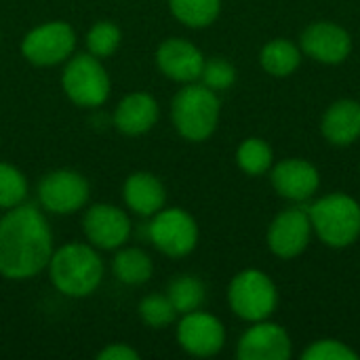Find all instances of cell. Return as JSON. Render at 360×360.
<instances>
[{
    "label": "cell",
    "mask_w": 360,
    "mask_h": 360,
    "mask_svg": "<svg viewBox=\"0 0 360 360\" xmlns=\"http://www.w3.org/2000/svg\"><path fill=\"white\" fill-rule=\"evenodd\" d=\"M171 116L177 133L188 141H205L219 122V99L205 84L188 82L173 99Z\"/></svg>",
    "instance_id": "obj_3"
},
{
    "label": "cell",
    "mask_w": 360,
    "mask_h": 360,
    "mask_svg": "<svg viewBox=\"0 0 360 360\" xmlns=\"http://www.w3.org/2000/svg\"><path fill=\"white\" fill-rule=\"evenodd\" d=\"M27 196V179L25 175L8 165V162H0V209H13L21 202H25Z\"/></svg>",
    "instance_id": "obj_25"
},
{
    "label": "cell",
    "mask_w": 360,
    "mask_h": 360,
    "mask_svg": "<svg viewBox=\"0 0 360 360\" xmlns=\"http://www.w3.org/2000/svg\"><path fill=\"white\" fill-rule=\"evenodd\" d=\"M46 270L53 287L68 297L95 293L103 278V262L97 249L84 243H68L53 251Z\"/></svg>",
    "instance_id": "obj_2"
},
{
    "label": "cell",
    "mask_w": 360,
    "mask_h": 360,
    "mask_svg": "<svg viewBox=\"0 0 360 360\" xmlns=\"http://www.w3.org/2000/svg\"><path fill=\"white\" fill-rule=\"evenodd\" d=\"M259 59H262V65H264V70L268 74L285 78V76L293 74L300 68L302 53H300V49L291 40L278 38V40H270L262 49Z\"/></svg>",
    "instance_id": "obj_21"
},
{
    "label": "cell",
    "mask_w": 360,
    "mask_h": 360,
    "mask_svg": "<svg viewBox=\"0 0 360 360\" xmlns=\"http://www.w3.org/2000/svg\"><path fill=\"white\" fill-rule=\"evenodd\" d=\"M99 360H137L139 359V352L127 344H110L108 348H103L99 354Z\"/></svg>",
    "instance_id": "obj_30"
},
{
    "label": "cell",
    "mask_w": 360,
    "mask_h": 360,
    "mask_svg": "<svg viewBox=\"0 0 360 360\" xmlns=\"http://www.w3.org/2000/svg\"><path fill=\"white\" fill-rule=\"evenodd\" d=\"M89 181L84 175L72 169H59L46 173L38 184L40 207L53 215H72L80 211L89 200Z\"/></svg>",
    "instance_id": "obj_9"
},
{
    "label": "cell",
    "mask_w": 360,
    "mask_h": 360,
    "mask_svg": "<svg viewBox=\"0 0 360 360\" xmlns=\"http://www.w3.org/2000/svg\"><path fill=\"white\" fill-rule=\"evenodd\" d=\"M200 80L205 86H209L211 91H226L234 84L236 80V70L230 61L226 59H205L202 72H200Z\"/></svg>",
    "instance_id": "obj_28"
},
{
    "label": "cell",
    "mask_w": 360,
    "mask_h": 360,
    "mask_svg": "<svg viewBox=\"0 0 360 360\" xmlns=\"http://www.w3.org/2000/svg\"><path fill=\"white\" fill-rule=\"evenodd\" d=\"M321 177L312 162L302 158H287L272 169L274 190L289 200L304 202L319 190Z\"/></svg>",
    "instance_id": "obj_16"
},
{
    "label": "cell",
    "mask_w": 360,
    "mask_h": 360,
    "mask_svg": "<svg viewBox=\"0 0 360 360\" xmlns=\"http://www.w3.org/2000/svg\"><path fill=\"white\" fill-rule=\"evenodd\" d=\"M148 236L160 253L169 257H186L196 249L198 226L188 211L162 207L156 215H152Z\"/></svg>",
    "instance_id": "obj_8"
},
{
    "label": "cell",
    "mask_w": 360,
    "mask_h": 360,
    "mask_svg": "<svg viewBox=\"0 0 360 360\" xmlns=\"http://www.w3.org/2000/svg\"><path fill=\"white\" fill-rule=\"evenodd\" d=\"M304 360H356L359 354L338 340H321L308 346L302 354Z\"/></svg>",
    "instance_id": "obj_29"
},
{
    "label": "cell",
    "mask_w": 360,
    "mask_h": 360,
    "mask_svg": "<svg viewBox=\"0 0 360 360\" xmlns=\"http://www.w3.org/2000/svg\"><path fill=\"white\" fill-rule=\"evenodd\" d=\"M139 316H141V321L148 327H152V329H165V327H169L175 321L177 310L173 308V304H171V300L167 295L154 293V295H148V297L141 300V304H139Z\"/></svg>",
    "instance_id": "obj_27"
},
{
    "label": "cell",
    "mask_w": 360,
    "mask_h": 360,
    "mask_svg": "<svg viewBox=\"0 0 360 360\" xmlns=\"http://www.w3.org/2000/svg\"><path fill=\"white\" fill-rule=\"evenodd\" d=\"M323 135L335 146H350L360 137V103L352 99L335 101L323 116Z\"/></svg>",
    "instance_id": "obj_19"
},
{
    "label": "cell",
    "mask_w": 360,
    "mask_h": 360,
    "mask_svg": "<svg viewBox=\"0 0 360 360\" xmlns=\"http://www.w3.org/2000/svg\"><path fill=\"white\" fill-rule=\"evenodd\" d=\"M312 221L304 207H293L274 217L268 230V245L274 255L283 259L297 257L310 243Z\"/></svg>",
    "instance_id": "obj_12"
},
{
    "label": "cell",
    "mask_w": 360,
    "mask_h": 360,
    "mask_svg": "<svg viewBox=\"0 0 360 360\" xmlns=\"http://www.w3.org/2000/svg\"><path fill=\"white\" fill-rule=\"evenodd\" d=\"M82 230L86 240L95 249L112 251L124 247L131 236V219L116 205L99 202L86 209L82 217Z\"/></svg>",
    "instance_id": "obj_10"
},
{
    "label": "cell",
    "mask_w": 360,
    "mask_h": 360,
    "mask_svg": "<svg viewBox=\"0 0 360 360\" xmlns=\"http://www.w3.org/2000/svg\"><path fill=\"white\" fill-rule=\"evenodd\" d=\"M272 148L259 139V137H249L245 139L238 150H236V162L238 167L249 173V175H262L272 167Z\"/></svg>",
    "instance_id": "obj_24"
},
{
    "label": "cell",
    "mask_w": 360,
    "mask_h": 360,
    "mask_svg": "<svg viewBox=\"0 0 360 360\" xmlns=\"http://www.w3.org/2000/svg\"><path fill=\"white\" fill-rule=\"evenodd\" d=\"M61 86L65 95L80 108L103 105L112 89L101 59L91 53H80L68 59L61 74Z\"/></svg>",
    "instance_id": "obj_5"
},
{
    "label": "cell",
    "mask_w": 360,
    "mask_h": 360,
    "mask_svg": "<svg viewBox=\"0 0 360 360\" xmlns=\"http://www.w3.org/2000/svg\"><path fill=\"white\" fill-rule=\"evenodd\" d=\"M302 49L321 63H342L352 51L350 34L333 21H316L302 34Z\"/></svg>",
    "instance_id": "obj_13"
},
{
    "label": "cell",
    "mask_w": 360,
    "mask_h": 360,
    "mask_svg": "<svg viewBox=\"0 0 360 360\" xmlns=\"http://www.w3.org/2000/svg\"><path fill=\"white\" fill-rule=\"evenodd\" d=\"M177 342L192 356H215L226 344V329L213 314L194 310L181 314L177 325Z\"/></svg>",
    "instance_id": "obj_11"
},
{
    "label": "cell",
    "mask_w": 360,
    "mask_h": 360,
    "mask_svg": "<svg viewBox=\"0 0 360 360\" xmlns=\"http://www.w3.org/2000/svg\"><path fill=\"white\" fill-rule=\"evenodd\" d=\"M240 360H287L291 356V340L287 331L274 323H255L238 342Z\"/></svg>",
    "instance_id": "obj_15"
},
{
    "label": "cell",
    "mask_w": 360,
    "mask_h": 360,
    "mask_svg": "<svg viewBox=\"0 0 360 360\" xmlns=\"http://www.w3.org/2000/svg\"><path fill=\"white\" fill-rule=\"evenodd\" d=\"M76 49V32L65 21H46L32 27L21 40L23 57L40 68L63 63Z\"/></svg>",
    "instance_id": "obj_7"
},
{
    "label": "cell",
    "mask_w": 360,
    "mask_h": 360,
    "mask_svg": "<svg viewBox=\"0 0 360 360\" xmlns=\"http://www.w3.org/2000/svg\"><path fill=\"white\" fill-rule=\"evenodd\" d=\"M158 70L175 82H196L205 65V57L198 46L184 38H167L156 51Z\"/></svg>",
    "instance_id": "obj_14"
},
{
    "label": "cell",
    "mask_w": 360,
    "mask_h": 360,
    "mask_svg": "<svg viewBox=\"0 0 360 360\" xmlns=\"http://www.w3.org/2000/svg\"><path fill=\"white\" fill-rule=\"evenodd\" d=\"M158 101L150 93L137 91L122 97L114 110V124L124 135H143L158 122Z\"/></svg>",
    "instance_id": "obj_17"
},
{
    "label": "cell",
    "mask_w": 360,
    "mask_h": 360,
    "mask_svg": "<svg viewBox=\"0 0 360 360\" xmlns=\"http://www.w3.org/2000/svg\"><path fill=\"white\" fill-rule=\"evenodd\" d=\"M308 213L312 230L329 247H348L360 236V205L352 196L329 194L316 200Z\"/></svg>",
    "instance_id": "obj_4"
},
{
    "label": "cell",
    "mask_w": 360,
    "mask_h": 360,
    "mask_svg": "<svg viewBox=\"0 0 360 360\" xmlns=\"http://www.w3.org/2000/svg\"><path fill=\"white\" fill-rule=\"evenodd\" d=\"M228 302L236 316L249 323L266 321L278 304V291L262 270L238 272L228 289Z\"/></svg>",
    "instance_id": "obj_6"
},
{
    "label": "cell",
    "mask_w": 360,
    "mask_h": 360,
    "mask_svg": "<svg viewBox=\"0 0 360 360\" xmlns=\"http://www.w3.org/2000/svg\"><path fill=\"white\" fill-rule=\"evenodd\" d=\"M120 40H122V32L116 23L97 21L86 34V49L91 55L105 59L120 46Z\"/></svg>",
    "instance_id": "obj_26"
},
{
    "label": "cell",
    "mask_w": 360,
    "mask_h": 360,
    "mask_svg": "<svg viewBox=\"0 0 360 360\" xmlns=\"http://www.w3.org/2000/svg\"><path fill=\"white\" fill-rule=\"evenodd\" d=\"M167 297L171 300L177 314H188V312L200 310L207 297V289L200 278L192 274H181L169 283Z\"/></svg>",
    "instance_id": "obj_22"
},
{
    "label": "cell",
    "mask_w": 360,
    "mask_h": 360,
    "mask_svg": "<svg viewBox=\"0 0 360 360\" xmlns=\"http://www.w3.org/2000/svg\"><path fill=\"white\" fill-rule=\"evenodd\" d=\"M171 13L188 27H207L211 25L219 11L221 0H169Z\"/></svg>",
    "instance_id": "obj_23"
},
{
    "label": "cell",
    "mask_w": 360,
    "mask_h": 360,
    "mask_svg": "<svg viewBox=\"0 0 360 360\" xmlns=\"http://www.w3.org/2000/svg\"><path fill=\"white\" fill-rule=\"evenodd\" d=\"M122 196H124L127 207L135 215H141V217L156 215L167 202V192H165L162 181L148 171L131 173L124 181Z\"/></svg>",
    "instance_id": "obj_18"
},
{
    "label": "cell",
    "mask_w": 360,
    "mask_h": 360,
    "mask_svg": "<svg viewBox=\"0 0 360 360\" xmlns=\"http://www.w3.org/2000/svg\"><path fill=\"white\" fill-rule=\"evenodd\" d=\"M112 270H114V276L124 285H143L150 281L154 272V264L143 249L120 247V251L112 259Z\"/></svg>",
    "instance_id": "obj_20"
},
{
    "label": "cell",
    "mask_w": 360,
    "mask_h": 360,
    "mask_svg": "<svg viewBox=\"0 0 360 360\" xmlns=\"http://www.w3.org/2000/svg\"><path fill=\"white\" fill-rule=\"evenodd\" d=\"M53 232L40 209L17 205L0 217V276L27 281L40 274L53 255Z\"/></svg>",
    "instance_id": "obj_1"
}]
</instances>
